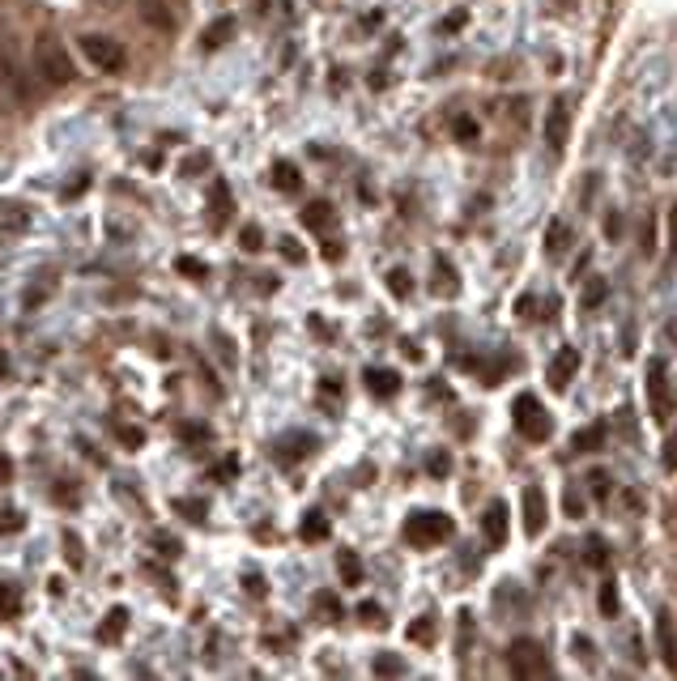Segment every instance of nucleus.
Instances as JSON below:
<instances>
[{
    "label": "nucleus",
    "mask_w": 677,
    "mask_h": 681,
    "mask_svg": "<svg viewBox=\"0 0 677 681\" xmlns=\"http://www.w3.org/2000/svg\"><path fill=\"white\" fill-rule=\"evenodd\" d=\"M575 366H579V354H575V349L558 354V358H554V366H550V384H554V388H566V384H571V371H575Z\"/></svg>",
    "instance_id": "9"
},
{
    "label": "nucleus",
    "mask_w": 677,
    "mask_h": 681,
    "mask_svg": "<svg viewBox=\"0 0 677 681\" xmlns=\"http://www.w3.org/2000/svg\"><path fill=\"white\" fill-rule=\"evenodd\" d=\"M596 439H601V426H596V431H584V434H579V452H593Z\"/></svg>",
    "instance_id": "31"
},
{
    "label": "nucleus",
    "mask_w": 677,
    "mask_h": 681,
    "mask_svg": "<svg viewBox=\"0 0 677 681\" xmlns=\"http://www.w3.org/2000/svg\"><path fill=\"white\" fill-rule=\"evenodd\" d=\"M303 537H307V541H315V537H328V524L320 520V515H311L307 524H303Z\"/></svg>",
    "instance_id": "22"
},
{
    "label": "nucleus",
    "mask_w": 677,
    "mask_h": 681,
    "mask_svg": "<svg viewBox=\"0 0 677 681\" xmlns=\"http://www.w3.org/2000/svg\"><path fill=\"white\" fill-rule=\"evenodd\" d=\"M588 550H593V554H588L593 562H605V541H588Z\"/></svg>",
    "instance_id": "35"
},
{
    "label": "nucleus",
    "mask_w": 677,
    "mask_h": 681,
    "mask_svg": "<svg viewBox=\"0 0 677 681\" xmlns=\"http://www.w3.org/2000/svg\"><path fill=\"white\" fill-rule=\"evenodd\" d=\"M511 668H516V677H528V673L550 677V665L541 660V647H537V643H516V647H511Z\"/></svg>",
    "instance_id": "6"
},
{
    "label": "nucleus",
    "mask_w": 677,
    "mask_h": 681,
    "mask_svg": "<svg viewBox=\"0 0 677 681\" xmlns=\"http://www.w3.org/2000/svg\"><path fill=\"white\" fill-rule=\"evenodd\" d=\"M410 639H418V643L435 639V626H430V622H413V626H410Z\"/></svg>",
    "instance_id": "24"
},
{
    "label": "nucleus",
    "mask_w": 677,
    "mask_h": 681,
    "mask_svg": "<svg viewBox=\"0 0 677 681\" xmlns=\"http://www.w3.org/2000/svg\"><path fill=\"white\" fill-rule=\"evenodd\" d=\"M563 248H571V230L550 226V256H563Z\"/></svg>",
    "instance_id": "20"
},
{
    "label": "nucleus",
    "mask_w": 677,
    "mask_h": 681,
    "mask_svg": "<svg viewBox=\"0 0 677 681\" xmlns=\"http://www.w3.org/2000/svg\"><path fill=\"white\" fill-rule=\"evenodd\" d=\"M17 529H22L17 511H0V532H17Z\"/></svg>",
    "instance_id": "28"
},
{
    "label": "nucleus",
    "mask_w": 677,
    "mask_h": 681,
    "mask_svg": "<svg viewBox=\"0 0 677 681\" xmlns=\"http://www.w3.org/2000/svg\"><path fill=\"white\" fill-rule=\"evenodd\" d=\"M22 609V597H17L14 588H0V618H14Z\"/></svg>",
    "instance_id": "17"
},
{
    "label": "nucleus",
    "mask_w": 677,
    "mask_h": 681,
    "mask_svg": "<svg viewBox=\"0 0 677 681\" xmlns=\"http://www.w3.org/2000/svg\"><path fill=\"white\" fill-rule=\"evenodd\" d=\"M337 567H341V575H345V584H363V562H358L350 550L337 558Z\"/></svg>",
    "instance_id": "16"
},
{
    "label": "nucleus",
    "mask_w": 677,
    "mask_h": 681,
    "mask_svg": "<svg viewBox=\"0 0 677 681\" xmlns=\"http://www.w3.org/2000/svg\"><path fill=\"white\" fill-rule=\"evenodd\" d=\"M179 268H184V273H192V277H205V273H209V268L200 265V260H192V256H179Z\"/></svg>",
    "instance_id": "26"
},
{
    "label": "nucleus",
    "mask_w": 677,
    "mask_h": 681,
    "mask_svg": "<svg viewBox=\"0 0 677 681\" xmlns=\"http://www.w3.org/2000/svg\"><path fill=\"white\" fill-rule=\"evenodd\" d=\"M601 600H605V613L618 609V592H614V584H605V592H601Z\"/></svg>",
    "instance_id": "32"
},
{
    "label": "nucleus",
    "mask_w": 677,
    "mask_h": 681,
    "mask_svg": "<svg viewBox=\"0 0 677 681\" xmlns=\"http://www.w3.org/2000/svg\"><path fill=\"white\" fill-rule=\"evenodd\" d=\"M546 141H550V150L558 153L563 150V141H566V102L558 98L550 107V115H546Z\"/></svg>",
    "instance_id": "8"
},
{
    "label": "nucleus",
    "mask_w": 677,
    "mask_h": 681,
    "mask_svg": "<svg viewBox=\"0 0 677 681\" xmlns=\"http://www.w3.org/2000/svg\"><path fill=\"white\" fill-rule=\"evenodd\" d=\"M405 537H410L413 545H435V541H448L451 537V520L439 511H418L405 524Z\"/></svg>",
    "instance_id": "3"
},
{
    "label": "nucleus",
    "mask_w": 677,
    "mask_h": 681,
    "mask_svg": "<svg viewBox=\"0 0 677 681\" xmlns=\"http://www.w3.org/2000/svg\"><path fill=\"white\" fill-rule=\"evenodd\" d=\"M575 647H579V660H593V647H588V639H584V635L575 639Z\"/></svg>",
    "instance_id": "37"
},
{
    "label": "nucleus",
    "mask_w": 677,
    "mask_h": 681,
    "mask_svg": "<svg viewBox=\"0 0 677 681\" xmlns=\"http://www.w3.org/2000/svg\"><path fill=\"white\" fill-rule=\"evenodd\" d=\"M388 286H392L396 294H410V281H405V273H392V277H388Z\"/></svg>",
    "instance_id": "33"
},
{
    "label": "nucleus",
    "mask_w": 677,
    "mask_h": 681,
    "mask_svg": "<svg viewBox=\"0 0 677 681\" xmlns=\"http://www.w3.org/2000/svg\"><path fill=\"white\" fill-rule=\"evenodd\" d=\"M524 529H528V537H537V532L546 529V494L541 490H524Z\"/></svg>",
    "instance_id": "7"
},
{
    "label": "nucleus",
    "mask_w": 677,
    "mask_h": 681,
    "mask_svg": "<svg viewBox=\"0 0 677 681\" xmlns=\"http://www.w3.org/2000/svg\"><path fill=\"white\" fill-rule=\"evenodd\" d=\"M137 17L158 34H175V9L167 0H137Z\"/></svg>",
    "instance_id": "5"
},
{
    "label": "nucleus",
    "mask_w": 677,
    "mask_h": 681,
    "mask_svg": "<svg viewBox=\"0 0 677 681\" xmlns=\"http://www.w3.org/2000/svg\"><path fill=\"white\" fill-rule=\"evenodd\" d=\"M184 439H192V443H200V439H205V431H200V426H184Z\"/></svg>",
    "instance_id": "38"
},
{
    "label": "nucleus",
    "mask_w": 677,
    "mask_h": 681,
    "mask_svg": "<svg viewBox=\"0 0 677 681\" xmlns=\"http://www.w3.org/2000/svg\"><path fill=\"white\" fill-rule=\"evenodd\" d=\"M273 175H277L273 183H277V188H285V192H295V188H298V170L290 167V162H282V167L273 170Z\"/></svg>",
    "instance_id": "18"
},
{
    "label": "nucleus",
    "mask_w": 677,
    "mask_h": 681,
    "mask_svg": "<svg viewBox=\"0 0 677 681\" xmlns=\"http://www.w3.org/2000/svg\"><path fill=\"white\" fill-rule=\"evenodd\" d=\"M303 218H307V226H324L328 222V205H311Z\"/></svg>",
    "instance_id": "25"
},
{
    "label": "nucleus",
    "mask_w": 677,
    "mask_h": 681,
    "mask_svg": "<svg viewBox=\"0 0 677 681\" xmlns=\"http://www.w3.org/2000/svg\"><path fill=\"white\" fill-rule=\"evenodd\" d=\"M9 482H14V460L0 452V486H9Z\"/></svg>",
    "instance_id": "29"
},
{
    "label": "nucleus",
    "mask_w": 677,
    "mask_h": 681,
    "mask_svg": "<svg viewBox=\"0 0 677 681\" xmlns=\"http://www.w3.org/2000/svg\"><path fill=\"white\" fill-rule=\"evenodd\" d=\"M648 396H652L656 417H664V371H661V362H652V371H648Z\"/></svg>",
    "instance_id": "11"
},
{
    "label": "nucleus",
    "mask_w": 677,
    "mask_h": 681,
    "mask_svg": "<svg viewBox=\"0 0 677 681\" xmlns=\"http://www.w3.org/2000/svg\"><path fill=\"white\" fill-rule=\"evenodd\" d=\"M115 434H120V443H124V447H141L145 443V431H137V426H115Z\"/></svg>",
    "instance_id": "21"
},
{
    "label": "nucleus",
    "mask_w": 677,
    "mask_h": 681,
    "mask_svg": "<svg viewBox=\"0 0 677 681\" xmlns=\"http://www.w3.org/2000/svg\"><path fill=\"white\" fill-rule=\"evenodd\" d=\"M375 673H380V677H405V673H410V665H405V660H401V656H375Z\"/></svg>",
    "instance_id": "14"
},
{
    "label": "nucleus",
    "mask_w": 677,
    "mask_h": 681,
    "mask_svg": "<svg viewBox=\"0 0 677 681\" xmlns=\"http://www.w3.org/2000/svg\"><path fill=\"white\" fill-rule=\"evenodd\" d=\"M486 537H490V541H503V537H508V511H503V502L486 511Z\"/></svg>",
    "instance_id": "12"
},
{
    "label": "nucleus",
    "mask_w": 677,
    "mask_h": 681,
    "mask_svg": "<svg viewBox=\"0 0 677 681\" xmlns=\"http://www.w3.org/2000/svg\"><path fill=\"white\" fill-rule=\"evenodd\" d=\"M516 426H520V434H528V439H550V431H554L550 413H546L541 401H533V396H520V401H516Z\"/></svg>",
    "instance_id": "4"
},
{
    "label": "nucleus",
    "mask_w": 677,
    "mask_h": 681,
    "mask_svg": "<svg viewBox=\"0 0 677 681\" xmlns=\"http://www.w3.org/2000/svg\"><path fill=\"white\" fill-rule=\"evenodd\" d=\"M124 618H128L124 609H115V613H111V622H102V639H115V635L124 630Z\"/></svg>",
    "instance_id": "23"
},
{
    "label": "nucleus",
    "mask_w": 677,
    "mask_h": 681,
    "mask_svg": "<svg viewBox=\"0 0 677 681\" xmlns=\"http://www.w3.org/2000/svg\"><path fill=\"white\" fill-rule=\"evenodd\" d=\"M256 248H260V230L247 226V230H243V251H256Z\"/></svg>",
    "instance_id": "30"
},
{
    "label": "nucleus",
    "mask_w": 677,
    "mask_h": 681,
    "mask_svg": "<svg viewBox=\"0 0 677 681\" xmlns=\"http://www.w3.org/2000/svg\"><path fill=\"white\" fill-rule=\"evenodd\" d=\"M230 34H235V17H218V22H209V26H205V34H200V43H205V47H222L226 39H230Z\"/></svg>",
    "instance_id": "10"
},
{
    "label": "nucleus",
    "mask_w": 677,
    "mask_h": 681,
    "mask_svg": "<svg viewBox=\"0 0 677 681\" xmlns=\"http://www.w3.org/2000/svg\"><path fill=\"white\" fill-rule=\"evenodd\" d=\"M30 64H34V77L43 85H73L77 69H73V56L64 52V43L52 39V34H39L34 39V52H30Z\"/></svg>",
    "instance_id": "1"
},
{
    "label": "nucleus",
    "mask_w": 677,
    "mask_h": 681,
    "mask_svg": "<svg viewBox=\"0 0 677 681\" xmlns=\"http://www.w3.org/2000/svg\"><path fill=\"white\" fill-rule=\"evenodd\" d=\"M656 635H661V652H664V660H669V668H677V639H673V626H669V618H661V622H656Z\"/></svg>",
    "instance_id": "13"
},
{
    "label": "nucleus",
    "mask_w": 677,
    "mask_h": 681,
    "mask_svg": "<svg viewBox=\"0 0 677 681\" xmlns=\"http://www.w3.org/2000/svg\"><path fill=\"white\" fill-rule=\"evenodd\" d=\"M77 52L85 56V64H90V69H99V73H120L128 64L124 47H120L111 34H94V30L77 39Z\"/></svg>",
    "instance_id": "2"
},
{
    "label": "nucleus",
    "mask_w": 677,
    "mask_h": 681,
    "mask_svg": "<svg viewBox=\"0 0 677 681\" xmlns=\"http://www.w3.org/2000/svg\"><path fill=\"white\" fill-rule=\"evenodd\" d=\"M371 392H380V396L396 392V375H388V371H371Z\"/></svg>",
    "instance_id": "19"
},
{
    "label": "nucleus",
    "mask_w": 677,
    "mask_h": 681,
    "mask_svg": "<svg viewBox=\"0 0 677 681\" xmlns=\"http://www.w3.org/2000/svg\"><path fill=\"white\" fill-rule=\"evenodd\" d=\"M664 464L677 469V434H673V443H664Z\"/></svg>",
    "instance_id": "34"
},
{
    "label": "nucleus",
    "mask_w": 677,
    "mask_h": 681,
    "mask_svg": "<svg viewBox=\"0 0 677 681\" xmlns=\"http://www.w3.org/2000/svg\"><path fill=\"white\" fill-rule=\"evenodd\" d=\"M563 507L571 511V520H579V515H584V499H579V494H563Z\"/></svg>",
    "instance_id": "27"
},
{
    "label": "nucleus",
    "mask_w": 677,
    "mask_h": 681,
    "mask_svg": "<svg viewBox=\"0 0 677 681\" xmlns=\"http://www.w3.org/2000/svg\"><path fill=\"white\" fill-rule=\"evenodd\" d=\"M209 167H213V153H188L184 162H179V175L192 180V175H200V170H209Z\"/></svg>",
    "instance_id": "15"
},
{
    "label": "nucleus",
    "mask_w": 677,
    "mask_h": 681,
    "mask_svg": "<svg viewBox=\"0 0 677 681\" xmlns=\"http://www.w3.org/2000/svg\"><path fill=\"white\" fill-rule=\"evenodd\" d=\"M588 482H593V494H605V490H609V486H605V482H609L605 473H593V477H588Z\"/></svg>",
    "instance_id": "36"
}]
</instances>
